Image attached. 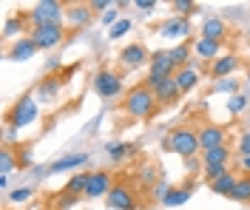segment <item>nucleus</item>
Returning a JSON list of instances; mask_svg holds the SVG:
<instances>
[{"instance_id":"f3484780","label":"nucleus","mask_w":250,"mask_h":210,"mask_svg":"<svg viewBox=\"0 0 250 210\" xmlns=\"http://www.w3.org/2000/svg\"><path fill=\"white\" fill-rule=\"evenodd\" d=\"M65 20L80 29V26H85L88 20H91V3H71V6H65Z\"/></svg>"},{"instance_id":"aec40b11","label":"nucleus","mask_w":250,"mask_h":210,"mask_svg":"<svg viewBox=\"0 0 250 210\" xmlns=\"http://www.w3.org/2000/svg\"><path fill=\"white\" fill-rule=\"evenodd\" d=\"M88 162V153H71V156H62V159L51 162L46 173H62V171H71V168H80Z\"/></svg>"},{"instance_id":"72a5a7b5","label":"nucleus","mask_w":250,"mask_h":210,"mask_svg":"<svg viewBox=\"0 0 250 210\" xmlns=\"http://www.w3.org/2000/svg\"><path fill=\"white\" fill-rule=\"evenodd\" d=\"M31 193H34L31 188H17V191H12V193H9V202H17V205H20V202H29Z\"/></svg>"},{"instance_id":"f704fd0d","label":"nucleus","mask_w":250,"mask_h":210,"mask_svg":"<svg viewBox=\"0 0 250 210\" xmlns=\"http://www.w3.org/2000/svg\"><path fill=\"white\" fill-rule=\"evenodd\" d=\"M131 32V20H120V23H117V26H111V40H117V37H123V34H128Z\"/></svg>"},{"instance_id":"473e14b6","label":"nucleus","mask_w":250,"mask_h":210,"mask_svg":"<svg viewBox=\"0 0 250 210\" xmlns=\"http://www.w3.org/2000/svg\"><path fill=\"white\" fill-rule=\"evenodd\" d=\"M228 108H230V114H242L248 108V97L245 94H233V99L228 102Z\"/></svg>"},{"instance_id":"37998d69","label":"nucleus","mask_w":250,"mask_h":210,"mask_svg":"<svg viewBox=\"0 0 250 210\" xmlns=\"http://www.w3.org/2000/svg\"><path fill=\"white\" fill-rule=\"evenodd\" d=\"M242 171H248V176H250V156L248 159H242Z\"/></svg>"},{"instance_id":"79ce46f5","label":"nucleus","mask_w":250,"mask_h":210,"mask_svg":"<svg viewBox=\"0 0 250 210\" xmlns=\"http://www.w3.org/2000/svg\"><path fill=\"white\" fill-rule=\"evenodd\" d=\"M219 88H222V91H230V94H233V91H236V88H239V85H236L233 80H228V82H222Z\"/></svg>"},{"instance_id":"4be33fe9","label":"nucleus","mask_w":250,"mask_h":210,"mask_svg":"<svg viewBox=\"0 0 250 210\" xmlns=\"http://www.w3.org/2000/svg\"><path fill=\"white\" fill-rule=\"evenodd\" d=\"M137 142H108L105 145V151H108V156H111V162H123L125 156H134L137 153Z\"/></svg>"},{"instance_id":"1a4fd4ad","label":"nucleus","mask_w":250,"mask_h":210,"mask_svg":"<svg viewBox=\"0 0 250 210\" xmlns=\"http://www.w3.org/2000/svg\"><path fill=\"white\" fill-rule=\"evenodd\" d=\"M108 208L111 210H137L140 202H137V196H134V191H131L128 185L117 182L108 193Z\"/></svg>"},{"instance_id":"e433bc0d","label":"nucleus","mask_w":250,"mask_h":210,"mask_svg":"<svg viewBox=\"0 0 250 210\" xmlns=\"http://www.w3.org/2000/svg\"><path fill=\"white\" fill-rule=\"evenodd\" d=\"M74 202H77V196H71V193H65V191H62V196L57 199V208H60V210H65V208H71Z\"/></svg>"},{"instance_id":"ea45409f","label":"nucleus","mask_w":250,"mask_h":210,"mask_svg":"<svg viewBox=\"0 0 250 210\" xmlns=\"http://www.w3.org/2000/svg\"><path fill=\"white\" fill-rule=\"evenodd\" d=\"M154 176H156L154 165H145V168L140 171V179H142V182H154Z\"/></svg>"},{"instance_id":"20e7f679","label":"nucleus","mask_w":250,"mask_h":210,"mask_svg":"<svg viewBox=\"0 0 250 210\" xmlns=\"http://www.w3.org/2000/svg\"><path fill=\"white\" fill-rule=\"evenodd\" d=\"M62 17H65V6L57 0H43V3H34L29 12L31 26H62Z\"/></svg>"},{"instance_id":"7c9ffc66","label":"nucleus","mask_w":250,"mask_h":210,"mask_svg":"<svg viewBox=\"0 0 250 210\" xmlns=\"http://www.w3.org/2000/svg\"><path fill=\"white\" fill-rule=\"evenodd\" d=\"M196 9H199V6H196L193 0H173V12H176V17H190Z\"/></svg>"},{"instance_id":"5701e85b","label":"nucleus","mask_w":250,"mask_h":210,"mask_svg":"<svg viewBox=\"0 0 250 210\" xmlns=\"http://www.w3.org/2000/svg\"><path fill=\"white\" fill-rule=\"evenodd\" d=\"M88 179H91V173H88V171L74 173V176L65 182V193H71V196H85V191H88Z\"/></svg>"},{"instance_id":"9b49d317","label":"nucleus","mask_w":250,"mask_h":210,"mask_svg":"<svg viewBox=\"0 0 250 210\" xmlns=\"http://www.w3.org/2000/svg\"><path fill=\"white\" fill-rule=\"evenodd\" d=\"M120 63H123L125 68H140V65L151 63V54H148V49H145L142 43H131V46H125V49L120 51Z\"/></svg>"},{"instance_id":"58836bf2","label":"nucleus","mask_w":250,"mask_h":210,"mask_svg":"<svg viewBox=\"0 0 250 210\" xmlns=\"http://www.w3.org/2000/svg\"><path fill=\"white\" fill-rule=\"evenodd\" d=\"M134 9H140V12H151V9H156V0H134Z\"/></svg>"},{"instance_id":"a211bd4d","label":"nucleus","mask_w":250,"mask_h":210,"mask_svg":"<svg viewBox=\"0 0 250 210\" xmlns=\"http://www.w3.org/2000/svg\"><path fill=\"white\" fill-rule=\"evenodd\" d=\"M239 65H242V60H239L236 54H225V57H216V60L210 63V74H213V77H228V74L239 71Z\"/></svg>"},{"instance_id":"2eb2a0df","label":"nucleus","mask_w":250,"mask_h":210,"mask_svg":"<svg viewBox=\"0 0 250 210\" xmlns=\"http://www.w3.org/2000/svg\"><path fill=\"white\" fill-rule=\"evenodd\" d=\"M60 88H62V77H46V80L37 82L34 97L40 99V102H54V97L60 94Z\"/></svg>"},{"instance_id":"a19ab883","label":"nucleus","mask_w":250,"mask_h":210,"mask_svg":"<svg viewBox=\"0 0 250 210\" xmlns=\"http://www.w3.org/2000/svg\"><path fill=\"white\" fill-rule=\"evenodd\" d=\"M114 3H108V0H91V12H108Z\"/></svg>"},{"instance_id":"c85d7f7f","label":"nucleus","mask_w":250,"mask_h":210,"mask_svg":"<svg viewBox=\"0 0 250 210\" xmlns=\"http://www.w3.org/2000/svg\"><path fill=\"white\" fill-rule=\"evenodd\" d=\"M26 20H29V15H15V17H9V20H6V26H3V37H17V34H23Z\"/></svg>"},{"instance_id":"0eeeda50","label":"nucleus","mask_w":250,"mask_h":210,"mask_svg":"<svg viewBox=\"0 0 250 210\" xmlns=\"http://www.w3.org/2000/svg\"><path fill=\"white\" fill-rule=\"evenodd\" d=\"M145 85L154 91V97L159 105H173V102H179V97H182V91L176 85V77H168V80H148L145 77Z\"/></svg>"},{"instance_id":"6ab92c4d","label":"nucleus","mask_w":250,"mask_h":210,"mask_svg":"<svg viewBox=\"0 0 250 210\" xmlns=\"http://www.w3.org/2000/svg\"><path fill=\"white\" fill-rule=\"evenodd\" d=\"M193 54H199L202 60H216V57H222V43H216V40H205V37H196V43H193Z\"/></svg>"},{"instance_id":"4468645a","label":"nucleus","mask_w":250,"mask_h":210,"mask_svg":"<svg viewBox=\"0 0 250 210\" xmlns=\"http://www.w3.org/2000/svg\"><path fill=\"white\" fill-rule=\"evenodd\" d=\"M37 51H40V49L34 46V40H31V37H20V40L12 43V49H9V60H15V63H26V60H31Z\"/></svg>"},{"instance_id":"7ed1b4c3","label":"nucleus","mask_w":250,"mask_h":210,"mask_svg":"<svg viewBox=\"0 0 250 210\" xmlns=\"http://www.w3.org/2000/svg\"><path fill=\"white\" fill-rule=\"evenodd\" d=\"M91 85H94V94L100 99H117L123 94V74L114 71V68H100L94 74Z\"/></svg>"},{"instance_id":"f8f14e48","label":"nucleus","mask_w":250,"mask_h":210,"mask_svg":"<svg viewBox=\"0 0 250 210\" xmlns=\"http://www.w3.org/2000/svg\"><path fill=\"white\" fill-rule=\"evenodd\" d=\"M159 37H171V40H185L188 34H190V20L188 17H176L173 15L171 20H165L159 29Z\"/></svg>"},{"instance_id":"f03ea898","label":"nucleus","mask_w":250,"mask_h":210,"mask_svg":"<svg viewBox=\"0 0 250 210\" xmlns=\"http://www.w3.org/2000/svg\"><path fill=\"white\" fill-rule=\"evenodd\" d=\"M165 148L176 153V156H182V159H193L202 148H199V131L188 128V125H179V128H173L168 136H165Z\"/></svg>"},{"instance_id":"4c0bfd02","label":"nucleus","mask_w":250,"mask_h":210,"mask_svg":"<svg viewBox=\"0 0 250 210\" xmlns=\"http://www.w3.org/2000/svg\"><path fill=\"white\" fill-rule=\"evenodd\" d=\"M103 23H105V26H117V23H120V17H117V6H111L108 12L103 15Z\"/></svg>"},{"instance_id":"2f4dec72","label":"nucleus","mask_w":250,"mask_h":210,"mask_svg":"<svg viewBox=\"0 0 250 210\" xmlns=\"http://www.w3.org/2000/svg\"><path fill=\"white\" fill-rule=\"evenodd\" d=\"M225 173H228V168H225V165H208V168H205V179H208V185H210V182H216L219 176H225Z\"/></svg>"},{"instance_id":"a878e982","label":"nucleus","mask_w":250,"mask_h":210,"mask_svg":"<svg viewBox=\"0 0 250 210\" xmlns=\"http://www.w3.org/2000/svg\"><path fill=\"white\" fill-rule=\"evenodd\" d=\"M202 162H205V168H208V165H225V168H228V162H230V148L222 145V148H213V151H205Z\"/></svg>"},{"instance_id":"39448f33","label":"nucleus","mask_w":250,"mask_h":210,"mask_svg":"<svg viewBox=\"0 0 250 210\" xmlns=\"http://www.w3.org/2000/svg\"><path fill=\"white\" fill-rule=\"evenodd\" d=\"M34 119H37V97L34 94H23L9 111V125L12 128H26Z\"/></svg>"},{"instance_id":"f257e3e1","label":"nucleus","mask_w":250,"mask_h":210,"mask_svg":"<svg viewBox=\"0 0 250 210\" xmlns=\"http://www.w3.org/2000/svg\"><path fill=\"white\" fill-rule=\"evenodd\" d=\"M156 105H159V102H156L154 91H151L145 82L134 85L123 99V111L128 114V116H134V119H151L156 114Z\"/></svg>"},{"instance_id":"9d476101","label":"nucleus","mask_w":250,"mask_h":210,"mask_svg":"<svg viewBox=\"0 0 250 210\" xmlns=\"http://www.w3.org/2000/svg\"><path fill=\"white\" fill-rule=\"evenodd\" d=\"M228 145V131L222 125H202L199 128V148L205 151H213V148H222Z\"/></svg>"},{"instance_id":"bb28decb","label":"nucleus","mask_w":250,"mask_h":210,"mask_svg":"<svg viewBox=\"0 0 250 210\" xmlns=\"http://www.w3.org/2000/svg\"><path fill=\"white\" fill-rule=\"evenodd\" d=\"M190 51H193V46H188V43H179V46H173L168 54H171V60H173V65H176V68H188Z\"/></svg>"},{"instance_id":"393cba45","label":"nucleus","mask_w":250,"mask_h":210,"mask_svg":"<svg viewBox=\"0 0 250 210\" xmlns=\"http://www.w3.org/2000/svg\"><path fill=\"white\" fill-rule=\"evenodd\" d=\"M188 199H190V185H185V188H171L168 193L162 196V205L165 208H179V205H185Z\"/></svg>"},{"instance_id":"cd10ccee","label":"nucleus","mask_w":250,"mask_h":210,"mask_svg":"<svg viewBox=\"0 0 250 210\" xmlns=\"http://www.w3.org/2000/svg\"><path fill=\"white\" fill-rule=\"evenodd\" d=\"M15 165H20V156H15L12 148H3L0 151V176H9L15 171Z\"/></svg>"},{"instance_id":"b1692460","label":"nucleus","mask_w":250,"mask_h":210,"mask_svg":"<svg viewBox=\"0 0 250 210\" xmlns=\"http://www.w3.org/2000/svg\"><path fill=\"white\" fill-rule=\"evenodd\" d=\"M236 182H239V176H236L233 171H228L225 176H219L216 182H210V191L219 196H230L233 193V188H236Z\"/></svg>"},{"instance_id":"6e6552de","label":"nucleus","mask_w":250,"mask_h":210,"mask_svg":"<svg viewBox=\"0 0 250 210\" xmlns=\"http://www.w3.org/2000/svg\"><path fill=\"white\" fill-rule=\"evenodd\" d=\"M151 71H148V80H168V77H176V65H173L171 54L168 51H154L151 54Z\"/></svg>"},{"instance_id":"dca6fc26","label":"nucleus","mask_w":250,"mask_h":210,"mask_svg":"<svg viewBox=\"0 0 250 210\" xmlns=\"http://www.w3.org/2000/svg\"><path fill=\"white\" fill-rule=\"evenodd\" d=\"M205 40H216V43H225V37H228V23L222 20V17H208L202 23V34Z\"/></svg>"},{"instance_id":"423d86ee","label":"nucleus","mask_w":250,"mask_h":210,"mask_svg":"<svg viewBox=\"0 0 250 210\" xmlns=\"http://www.w3.org/2000/svg\"><path fill=\"white\" fill-rule=\"evenodd\" d=\"M29 37L34 40V46L43 51H51L57 49L62 43V37H65V29L62 26H31Z\"/></svg>"},{"instance_id":"c9c22d12","label":"nucleus","mask_w":250,"mask_h":210,"mask_svg":"<svg viewBox=\"0 0 250 210\" xmlns=\"http://www.w3.org/2000/svg\"><path fill=\"white\" fill-rule=\"evenodd\" d=\"M236 151L242 153V159H248V156H250V131L239 136V145H236Z\"/></svg>"},{"instance_id":"c756f323","label":"nucleus","mask_w":250,"mask_h":210,"mask_svg":"<svg viewBox=\"0 0 250 210\" xmlns=\"http://www.w3.org/2000/svg\"><path fill=\"white\" fill-rule=\"evenodd\" d=\"M230 199H236V202H250V176H248V173H245V176H239V182H236Z\"/></svg>"},{"instance_id":"412c9836","label":"nucleus","mask_w":250,"mask_h":210,"mask_svg":"<svg viewBox=\"0 0 250 210\" xmlns=\"http://www.w3.org/2000/svg\"><path fill=\"white\" fill-rule=\"evenodd\" d=\"M176 85H179V91H182V94L193 91V88L199 85V71H196L193 65H188V68H179V71H176Z\"/></svg>"},{"instance_id":"ddd939ff","label":"nucleus","mask_w":250,"mask_h":210,"mask_svg":"<svg viewBox=\"0 0 250 210\" xmlns=\"http://www.w3.org/2000/svg\"><path fill=\"white\" fill-rule=\"evenodd\" d=\"M111 188H114V182H111L108 171H94L91 179H88V191H85V196H88V199H100V196H108Z\"/></svg>"}]
</instances>
